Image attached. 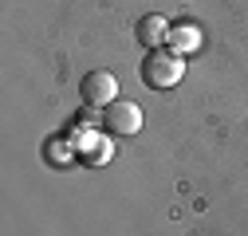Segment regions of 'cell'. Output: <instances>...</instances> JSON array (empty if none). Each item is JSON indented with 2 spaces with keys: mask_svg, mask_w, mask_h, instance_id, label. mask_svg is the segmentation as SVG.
<instances>
[{
  "mask_svg": "<svg viewBox=\"0 0 248 236\" xmlns=\"http://www.w3.org/2000/svg\"><path fill=\"white\" fill-rule=\"evenodd\" d=\"M79 95H83V106L103 110V106H110L118 99V79L110 71H87L83 83H79Z\"/></svg>",
  "mask_w": 248,
  "mask_h": 236,
  "instance_id": "3957f363",
  "label": "cell"
},
{
  "mask_svg": "<svg viewBox=\"0 0 248 236\" xmlns=\"http://www.w3.org/2000/svg\"><path fill=\"white\" fill-rule=\"evenodd\" d=\"M99 122H103V130H107V134L130 138V134H138V130H142V106H138V103H130V99H114L110 106H103Z\"/></svg>",
  "mask_w": 248,
  "mask_h": 236,
  "instance_id": "7a4b0ae2",
  "label": "cell"
},
{
  "mask_svg": "<svg viewBox=\"0 0 248 236\" xmlns=\"http://www.w3.org/2000/svg\"><path fill=\"white\" fill-rule=\"evenodd\" d=\"M170 51H177V55H185V51H193L197 44H201V32L197 28H189V24H181V28H170Z\"/></svg>",
  "mask_w": 248,
  "mask_h": 236,
  "instance_id": "5b68a950",
  "label": "cell"
},
{
  "mask_svg": "<svg viewBox=\"0 0 248 236\" xmlns=\"http://www.w3.org/2000/svg\"><path fill=\"white\" fill-rule=\"evenodd\" d=\"M134 36H138V44H142L146 51H158V47L170 40V20H166V16H142L138 28H134Z\"/></svg>",
  "mask_w": 248,
  "mask_h": 236,
  "instance_id": "277c9868",
  "label": "cell"
},
{
  "mask_svg": "<svg viewBox=\"0 0 248 236\" xmlns=\"http://www.w3.org/2000/svg\"><path fill=\"white\" fill-rule=\"evenodd\" d=\"M138 75H142L146 87H154V91H170V87H177L181 75H185V55H177L170 47H158V51H150L142 59Z\"/></svg>",
  "mask_w": 248,
  "mask_h": 236,
  "instance_id": "6da1fadb",
  "label": "cell"
},
{
  "mask_svg": "<svg viewBox=\"0 0 248 236\" xmlns=\"http://www.w3.org/2000/svg\"><path fill=\"white\" fill-rule=\"evenodd\" d=\"M107 158H110V142H91V158L87 162L91 165H103Z\"/></svg>",
  "mask_w": 248,
  "mask_h": 236,
  "instance_id": "8992f818",
  "label": "cell"
}]
</instances>
